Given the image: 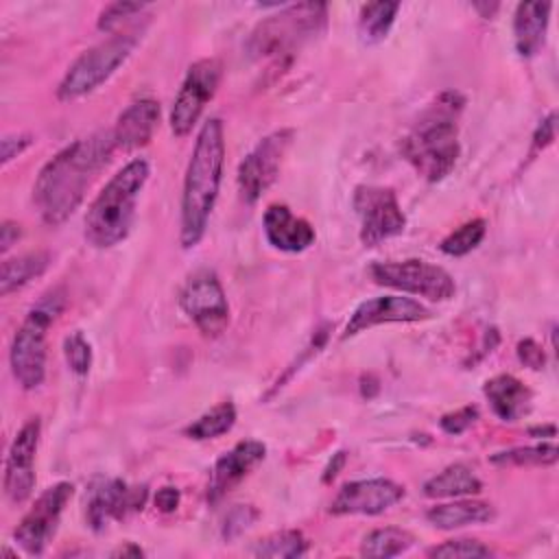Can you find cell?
<instances>
[{
	"label": "cell",
	"mask_w": 559,
	"mask_h": 559,
	"mask_svg": "<svg viewBox=\"0 0 559 559\" xmlns=\"http://www.w3.org/2000/svg\"><path fill=\"white\" fill-rule=\"evenodd\" d=\"M114 151L111 131H96L63 146L44 164L33 183V201L46 225L57 227L76 212L94 175L109 164Z\"/></svg>",
	"instance_id": "6da1fadb"
},
{
	"label": "cell",
	"mask_w": 559,
	"mask_h": 559,
	"mask_svg": "<svg viewBox=\"0 0 559 559\" xmlns=\"http://www.w3.org/2000/svg\"><path fill=\"white\" fill-rule=\"evenodd\" d=\"M225 166V131L221 118H207L197 133L186 168L179 212V242L183 249L197 247L207 229L218 199Z\"/></svg>",
	"instance_id": "7a4b0ae2"
},
{
	"label": "cell",
	"mask_w": 559,
	"mask_h": 559,
	"mask_svg": "<svg viewBox=\"0 0 559 559\" xmlns=\"http://www.w3.org/2000/svg\"><path fill=\"white\" fill-rule=\"evenodd\" d=\"M465 98L459 92H441L417 118L402 140V155L426 181H441L456 166L459 116Z\"/></svg>",
	"instance_id": "3957f363"
},
{
	"label": "cell",
	"mask_w": 559,
	"mask_h": 559,
	"mask_svg": "<svg viewBox=\"0 0 559 559\" xmlns=\"http://www.w3.org/2000/svg\"><path fill=\"white\" fill-rule=\"evenodd\" d=\"M151 175L146 159L127 162L96 194L85 212V240L96 249H109L122 242L133 225L135 205Z\"/></svg>",
	"instance_id": "277c9868"
},
{
	"label": "cell",
	"mask_w": 559,
	"mask_h": 559,
	"mask_svg": "<svg viewBox=\"0 0 559 559\" xmlns=\"http://www.w3.org/2000/svg\"><path fill=\"white\" fill-rule=\"evenodd\" d=\"M328 4L323 2H299L280 7L277 13L266 15L247 41V52L253 59L284 61L293 57L306 41L314 39L325 31Z\"/></svg>",
	"instance_id": "5b68a950"
},
{
	"label": "cell",
	"mask_w": 559,
	"mask_h": 559,
	"mask_svg": "<svg viewBox=\"0 0 559 559\" xmlns=\"http://www.w3.org/2000/svg\"><path fill=\"white\" fill-rule=\"evenodd\" d=\"M66 308L63 288H50L28 310L22 325L17 328L11 349L9 365L11 373L24 391L39 389L46 378V334L55 319Z\"/></svg>",
	"instance_id": "8992f818"
},
{
	"label": "cell",
	"mask_w": 559,
	"mask_h": 559,
	"mask_svg": "<svg viewBox=\"0 0 559 559\" xmlns=\"http://www.w3.org/2000/svg\"><path fill=\"white\" fill-rule=\"evenodd\" d=\"M138 41V31H118L100 44L83 50L63 74L57 87V98L70 103L98 90L131 57Z\"/></svg>",
	"instance_id": "52a82bcc"
},
{
	"label": "cell",
	"mask_w": 559,
	"mask_h": 559,
	"mask_svg": "<svg viewBox=\"0 0 559 559\" xmlns=\"http://www.w3.org/2000/svg\"><path fill=\"white\" fill-rule=\"evenodd\" d=\"M371 280L380 286L426 297L430 301H448L456 295L454 277L437 264L426 260L404 262H376L369 269Z\"/></svg>",
	"instance_id": "ba28073f"
},
{
	"label": "cell",
	"mask_w": 559,
	"mask_h": 559,
	"mask_svg": "<svg viewBox=\"0 0 559 559\" xmlns=\"http://www.w3.org/2000/svg\"><path fill=\"white\" fill-rule=\"evenodd\" d=\"M179 308L203 336H221L229 323V304L212 269H199L183 282Z\"/></svg>",
	"instance_id": "9c48e42d"
},
{
	"label": "cell",
	"mask_w": 559,
	"mask_h": 559,
	"mask_svg": "<svg viewBox=\"0 0 559 559\" xmlns=\"http://www.w3.org/2000/svg\"><path fill=\"white\" fill-rule=\"evenodd\" d=\"M223 76V63L216 57L194 61L175 96L170 109V131L177 138H186L199 122L205 105L214 98Z\"/></svg>",
	"instance_id": "30bf717a"
},
{
	"label": "cell",
	"mask_w": 559,
	"mask_h": 559,
	"mask_svg": "<svg viewBox=\"0 0 559 559\" xmlns=\"http://www.w3.org/2000/svg\"><path fill=\"white\" fill-rule=\"evenodd\" d=\"M352 205L360 218V242L365 247H376L395 238L406 227V216L391 188L356 186Z\"/></svg>",
	"instance_id": "8fae6325"
},
{
	"label": "cell",
	"mask_w": 559,
	"mask_h": 559,
	"mask_svg": "<svg viewBox=\"0 0 559 559\" xmlns=\"http://www.w3.org/2000/svg\"><path fill=\"white\" fill-rule=\"evenodd\" d=\"M72 493H74L72 483L59 480L35 498V502L31 504V509L24 513V518L13 531L15 544L26 555H41L46 550V546L52 542L57 533L61 513L68 500L72 498Z\"/></svg>",
	"instance_id": "7c38bea8"
},
{
	"label": "cell",
	"mask_w": 559,
	"mask_h": 559,
	"mask_svg": "<svg viewBox=\"0 0 559 559\" xmlns=\"http://www.w3.org/2000/svg\"><path fill=\"white\" fill-rule=\"evenodd\" d=\"M295 138L293 129H277L264 135L238 166V190L247 203H255L277 179L286 151Z\"/></svg>",
	"instance_id": "4fadbf2b"
},
{
	"label": "cell",
	"mask_w": 559,
	"mask_h": 559,
	"mask_svg": "<svg viewBox=\"0 0 559 559\" xmlns=\"http://www.w3.org/2000/svg\"><path fill=\"white\" fill-rule=\"evenodd\" d=\"M41 421L39 417H31L22 424L17 435L13 437L7 461H4V496L13 504H22L35 487V454L39 448Z\"/></svg>",
	"instance_id": "5bb4252c"
},
{
	"label": "cell",
	"mask_w": 559,
	"mask_h": 559,
	"mask_svg": "<svg viewBox=\"0 0 559 559\" xmlns=\"http://www.w3.org/2000/svg\"><path fill=\"white\" fill-rule=\"evenodd\" d=\"M404 487L391 478L345 483L330 502L332 515H380L404 498Z\"/></svg>",
	"instance_id": "9a60e30c"
},
{
	"label": "cell",
	"mask_w": 559,
	"mask_h": 559,
	"mask_svg": "<svg viewBox=\"0 0 559 559\" xmlns=\"http://www.w3.org/2000/svg\"><path fill=\"white\" fill-rule=\"evenodd\" d=\"M146 502V487H131L120 478H107L90 489L87 498V524L100 533L114 520H124L129 513L140 511Z\"/></svg>",
	"instance_id": "2e32d148"
},
{
	"label": "cell",
	"mask_w": 559,
	"mask_h": 559,
	"mask_svg": "<svg viewBox=\"0 0 559 559\" xmlns=\"http://www.w3.org/2000/svg\"><path fill=\"white\" fill-rule=\"evenodd\" d=\"M430 317H432V312L424 304H419L411 297H402V295L371 297L354 308V312L349 314V321L343 330V338L356 336L373 325L417 323V321H426Z\"/></svg>",
	"instance_id": "e0dca14e"
},
{
	"label": "cell",
	"mask_w": 559,
	"mask_h": 559,
	"mask_svg": "<svg viewBox=\"0 0 559 559\" xmlns=\"http://www.w3.org/2000/svg\"><path fill=\"white\" fill-rule=\"evenodd\" d=\"M266 456V445L255 439L238 441L229 452L221 454L212 467L207 500L216 502L229 493L258 463Z\"/></svg>",
	"instance_id": "ac0fdd59"
},
{
	"label": "cell",
	"mask_w": 559,
	"mask_h": 559,
	"mask_svg": "<svg viewBox=\"0 0 559 559\" xmlns=\"http://www.w3.org/2000/svg\"><path fill=\"white\" fill-rule=\"evenodd\" d=\"M262 229L266 242L284 253H301L317 238L314 227L306 218L295 216L290 207L282 203H273L266 207L262 216Z\"/></svg>",
	"instance_id": "d6986e66"
},
{
	"label": "cell",
	"mask_w": 559,
	"mask_h": 559,
	"mask_svg": "<svg viewBox=\"0 0 559 559\" xmlns=\"http://www.w3.org/2000/svg\"><path fill=\"white\" fill-rule=\"evenodd\" d=\"M157 124H159V103L155 98L144 96V98L129 103L120 111V116L111 129L116 148L135 151L140 146H146L151 142Z\"/></svg>",
	"instance_id": "ffe728a7"
},
{
	"label": "cell",
	"mask_w": 559,
	"mask_h": 559,
	"mask_svg": "<svg viewBox=\"0 0 559 559\" xmlns=\"http://www.w3.org/2000/svg\"><path fill=\"white\" fill-rule=\"evenodd\" d=\"M550 2H520L513 13V44L520 57L531 59L546 44Z\"/></svg>",
	"instance_id": "44dd1931"
},
{
	"label": "cell",
	"mask_w": 559,
	"mask_h": 559,
	"mask_svg": "<svg viewBox=\"0 0 559 559\" xmlns=\"http://www.w3.org/2000/svg\"><path fill=\"white\" fill-rule=\"evenodd\" d=\"M483 393L491 411L496 413V417H500L502 421L520 419L522 415L528 413L533 402L531 389L511 373H500L489 378L483 386Z\"/></svg>",
	"instance_id": "7402d4cb"
},
{
	"label": "cell",
	"mask_w": 559,
	"mask_h": 559,
	"mask_svg": "<svg viewBox=\"0 0 559 559\" xmlns=\"http://www.w3.org/2000/svg\"><path fill=\"white\" fill-rule=\"evenodd\" d=\"M496 511L489 502L472 500V498H454L452 502L435 504L426 511V520L441 531H454L472 524H485L493 520Z\"/></svg>",
	"instance_id": "603a6c76"
},
{
	"label": "cell",
	"mask_w": 559,
	"mask_h": 559,
	"mask_svg": "<svg viewBox=\"0 0 559 559\" xmlns=\"http://www.w3.org/2000/svg\"><path fill=\"white\" fill-rule=\"evenodd\" d=\"M426 498H465L483 491V480L463 463L448 465L424 483Z\"/></svg>",
	"instance_id": "cb8c5ba5"
},
{
	"label": "cell",
	"mask_w": 559,
	"mask_h": 559,
	"mask_svg": "<svg viewBox=\"0 0 559 559\" xmlns=\"http://www.w3.org/2000/svg\"><path fill=\"white\" fill-rule=\"evenodd\" d=\"M48 266H50V255L46 251H31L24 255L7 258L2 262V271H0V293L9 295V293L26 286L35 277L44 275V271Z\"/></svg>",
	"instance_id": "d4e9b609"
},
{
	"label": "cell",
	"mask_w": 559,
	"mask_h": 559,
	"mask_svg": "<svg viewBox=\"0 0 559 559\" xmlns=\"http://www.w3.org/2000/svg\"><path fill=\"white\" fill-rule=\"evenodd\" d=\"M400 11V2H367L358 13V37L365 46H376L384 41L389 35L395 15Z\"/></svg>",
	"instance_id": "484cf974"
},
{
	"label": "cell",
	"mask_w": 559,
	"mask_h": 559,
	"mask_svg": "<svg viewBox=\"0 0 559 559\" xmlns=\"http://www.w3.org/2000/svg\"><path fill=\"white\" fill-rule=\"evenodd\" d=\"M415 544V537L411 531L400 526H382L367 533L360 542V555L362 557H397L406 552Z\"/></svg>",
	"instance_id": "4316f807"
},
{
	"label": "cell",
	"mask_w": 559,
	"mask_h": 559,
	"mask_svg": "<svg viewBox=\"0 0 559 559\" xmlns=\"http://www.w3.org/2000/svg\"><path fill=\"white\" fill-rule=\"evenodd\" d=\"M236 424V406L234 402H221L205 411L201 417H197L190 426H186L183 435L197 441L205 439H216L225 432H229Z\"/></svg>",
	"instance_id": "83f0119b"
},
{
	"label": "cell",
	"mask_w": 559,
	"mask_h": 559,
	"mask_svg": "<svg viewBox=\"0 0 559 559\" xmlns=\"http://www.w3.org/2000/svg\"><path fill=\"white\" fill-rule=\"evenodd\" d=\"M308 552V539L304 537L301 531L288 528V531H277L251 548V555L255 557H273V559H297Z\"/></svg>",
	"instance_id": "f1b7e54d"
},
{
	"label": "cell",
	"mask_w": 559,
	"mask_h": 559,
	"mask_svg": "<svg viewBox=\"0 0 559 559\" xmlns=\"http://www.w3.org/2000/svg\"><path fill=\"white\" fill-rule=\"evenodd\" d=\"M559 456V450L552 441L546 443H535V445H518L511 450L496 452L491 456L493 465H555Z\"/></svg>",
	"instance_id": "f546056e"
},
{
	"label": "cell",
	"mask_w": 559,
	"mask_h": 559,
	"mask_svg": "<svg viewBox=\"0 0 559 559\" xmlns=\"http://www.w3.org/2000/svg\"><path fill=\"white\" fill-rule=\"evenodd\" d=\"M485 231H487V223L483 218H474V221H467L463 223L461 227H456L454 231H450L439 249L445 253V255H452V258H461V255H467L469 251H474L483 238H485Z\"/></svg>",
	"instance_id": "4dcf8cb0"
},
{
	"label": "cell",
	"mask_w": 559,
	"mask_h": 559,
	"mask_svg": "<svg viewBox=\"0 0 559 559\" xmlns=\"http://www.w3.org/2000/svg\"><path fill=\"white\" fill-rule=\"evenodd\" d=\"M428 557H445V559H474V557H489L491 550L478 539L469 537H454L445 539L439 546L428 548Z\"/></svg>",
	"instance_id": "1f68e13d"
},
{
	"label": "cell",
	"mask_w": 559,
	"mask_h": 559,
	"mask_svg": "<svg viewBox=\"0 0 559 559\" xmlns=\"http://www.w3.org/2000/svg\"><path fill=\"white\" fill-rule=\"evenodd\" d=\"M63 356L74 376H87L92 367V345L83 336V332H72L63 341Z\"/></svg>",
	"instance_id": "d6a6232c"
},
{
	"label": "cell",
	"mask_w": 559,
	"mask_h": 559,
	"mask_svg": "<svg viewBox=\"0 0 559 559\" xmlns=\"http://www.w3.org/2000/svg\"><path fill=\"white\" fill-rule=\"evenodd\" d=\"M148 4L144 2H111L98 15V28L105 33H118V26L133 20V15L142 13Z\"/></svg>",
	"instance_id": "836d02e7"
},
{
	"label": "cell",
	"mask_w": 559,
	"mask_h": 559,
	"mask_svg": "<svg viewBox=\"0 0 559 559\" xmlns=\"http://www.w3.org/2000/svg\"><path fill=\"white\" fill-rule=\"evenodd\" d=\"M258 520V511L251 507V504H238L234 507L225 522H223V537L225 539H234L238 537L240 533H245L253 522Z\"/></svg>",
	"instance_id": "e575fe53"
},
{
	"label": "cell",
	"mask_w": 559,
	"mask_h": 559,
	"mask_svg": "<svg viewBox=\"0 0 559 559\" xmlns=\"http://www.w3.org/2000/svg\"><path fill=\"white\" fill-rule=\"evenodd\" d=\"M476 419H478V408L474 404H467V406H461V408H456L452 413H445L439 419V426L448 435H461L467 428H472L476 424Z\"/></svg>",
	"instance_id": "d590c367"
},
{
	"label": "cell",
	"mask_w": 559,
	"mask_h": 559,
	"mask_svg": "<svg viewBox=\"0 0 559 559\" xmlns=\"http://www.w3.org/2000/svg\"><path fill=\"white\" fill-rule=\"evenodd\" d=\"M518 358L528 369H542L544 362H546L542 345L533 338H524V341L518 343Z\"/></svg>",
	"instance_id": "8d00e7d4"
},
{
	"label": "cell",
	"mask_w": 559,
	"mask_h": 559,
	"mask_svg": "<svg viewBox=\"0 0 559 559\" xmlns=\"http://www.w3.org/2000/svg\"><path fill=\"white\" fill-rule=\"evenodd\" d=\"M33 144L28 133H11L2 138V164H9L13 157L22 155Z\"/></svg>",
	"instance_id": "74e56055"
},
{
	"label": "cell",
	"mask_w": 559,
	"mask_h": 559,
	"mask_svg": "<svg viewBox=\"0 0 559 559\" xmlns=\"http://www.w3.org/2000/svg\"><path fill=\"white\" fill-rule=\"evenodd\" d=\"M555 140V111H550L533 133V151H544Z\"/></svg>",
	"instance_id": "f35d334b"
},
{
	"label": "cell",
	"mask_w": 559,
	"mask_h": 559,
	"mask_svg": "<svg viewBox=\"0 0 559 559\" xmlns=\"http://www.w3.org/2000/svg\"><path fill=\"white\" fill-rule=\"evenodd\" d=\"M179 500H181V493L177 487H162L155 493V507L162 513H173L179 507Z\"/></svg>",
	"instance_id": "ab89813d"
},
{
	"label": "cell",
	"mask_w": 559,
	"mask_h": 559,
	"mask_svg": "<svg viewBox=\"0 0 559 559\" xmlns=\"http://www.w3.org/2000/svg\"><path fill=\"white\" fill-rule=\"evenodd\" d=\"M22 236V229L15 221H4L2 227H0V251L7 253Z\"/></svg>",
	"instance_id": "60d3db41"
},
{
	"label": "cell",
	"mask_w": 559,
	"mask_h": 559,
	"mask_svg": "<svg viewBox=\"0 0 559 559\" xmlns=\"http://www.w3.org/2000/svg\"><path fill=\"white\" fill-rule=\"evenodd\" d=\"M343 465H345V452H336V454L332 456V461L328 463L325 472H323V483L334 480V478H336V474H338V469H341Z\"/></svg>",
	"instance_id": "b9f144b4"
},
{
	"label": "cell",
	"mask_w": 559,
	"mask_h": 559,
	"mask_svg": "<svg viewBox=\"0 0 559 559\" xmlns=\"http://www.w3.org/2000/svg\"><path fill=\"white\" fill-rule=\"evenodd\" d=\"M111 555H114V557H127V555H133V557H142L144 552H142V548H140V546H135V544H131V542H129L124 548L120 546V548H118V550H114Z\"/></svg>",
	"instance_id": "7bdbcfd3"
}]
</instances>
